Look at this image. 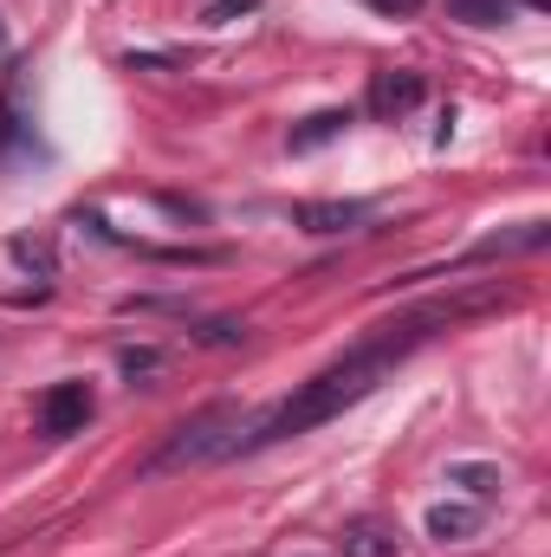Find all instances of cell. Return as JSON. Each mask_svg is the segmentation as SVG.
<instances>
[{
    "label": "cell",
    "instance_id": "cell-1",
    "mask_svg": "<svg viewBox=\"0 0 551 557\" xmlns=\"http://www.w3.org/2000/svg\"><path fill=\"white\" fill-rule=\"evenodd\" d=\"M506 305H513V292H506V285H467V292L428 298V305H415V311H403V318H390V324H383V331H370L351 357H338L331 370H318L311 383H298V396H285L279 409H267L260 421H247V428L228 441V460H234V454H260V447H273V441H292V434H311V428L338 421L344 409H357L383 376H396L415 350L428 344V337H441V331H448V324H461V318L506 311Z\"/></svg>",
    "mask_w": 551,
    "mask_h": 557
},
{
    "label": "cell",
    "instance_id": "cell-2",
    "mask_svg": "<svg viewBox=\"0 0 551 557\" xmlns=\"http://www.w3.org/2000/svg\"><path fill=\"white\" fill-rule=\"evenodd\" d=\"M247 428V416L234 409V403H215V409H201V416H188L149 460H143V473L156 480V473H182V467H201V460H228V441Z\"/></svg>",
    "mask_w": 551,
    "mask_h": 557
},
{
    "label": "cell",
    "instance_id": "cell-3",
    "mask_svg": "<svg viewBox=\"0 0 551 557\" xmlns=\"http://www.w3.org/2000/svg\"><path fill=\"white\" fill-rule=\"evenodd\" d=\"M546 240H551L546 221H519L513 234H480V240H474V247H461V253H454L441 273H461V267H487V260H513V253H539Z\"/></svg>",
    "mask_w": 551,
    "mask_h": 557
},
{
    "label": "cell",
    "instance_id": "cell-4",
    "mask_svg": "<svg viewBox=\"0 0 551 557\" xmlns=\"http://www.w3.org/2000/svg\"><path fill=\"white\" fill-rule=\"evenodd\" d=\"M85 421H91V389H85V383H52V389H46V403H39V428H46L52 441L85 434Z\"/></svg>",
    "mask_w": 551,
    "mask_h": 557
},
{
    "label": "cell",
    "instance_id": "cell-5",
    "mask_svg": "<svg viewBox=\"0 0 551 557\" xmlns=\"http://www.w3.org/2000/svg\"><path fill=\"white\" fill-rule=\"evenodd\" d=\"M370 214H377L370 201H292V227L298 234H351Z\"/></svg>",
    "mask_w": 551,
    "mask_h": 557
},
{
    "label": "cell",
    "instance_id": "cell-6",
    "mask_svg": "<svg viewBox=\"0 0 551 557\" xmlns=\"http://www.w3.org/2000/svg\"><path fill=\"white\" fill-rule=\"evenodd\" d=\"M421 72H377L370 78V117H403V111H415L421 104Z\"/></svg>",
    "mask_w": 551,
    "mask_h": 557
},
{
    "label": "cell",
    "instance_id": "cell-7",
    "mask_svg": "<svg viewBox=\"0 0 551 557\" xmlns=\"http://www.w3.org/2000/svg\"><path fill=\"white\" fill-rule=\"evenodd\" d=\"M338 552L344 557H403V532L383 525V519H351L338 532Z\"/></svg>",
    "mask_w": 551,
    "mask_h": 557
},
{
    "label": "cell",
    "instance_id": "cell-8",
    "mask_svg": "<svg viewBox=\"0 0 551 557\" xmlns=\"http://www.w3.org/2000/svg\"><path fill=\"white\" fill-rule=\"evenodd\" d=\"M474 532H480V506H434L428 512V539L434 545H461Z\"/></svg>",
    "mask_w": 551,
    "mask_h": 557
},
{
    "label": "cell",
    "instance_id": "cell-9",
    "mask_svg": "<svg viewBox=\"0 0 551 557\" xmlns=\"http://www.w3.org/2000/svg\"><path fill=\"white\" fill-rule=\"evenodd\" d=\"M448 486H467L474 499H493V493L506 486V473H500L493 460H454V467H448Z\"/></svg>",
    "mask_w": 551,
    "mask_h": 557
},
{
    "label": "cell",
    "instance_id": "cell-10",
    "mask_svg": "<svg viewBox=\"0 0 551 557\" xmlns=\"http://www.w3.org/2000/svg\"><path fill=\"white\" fill-rule=\"evenodd\" d=\"M344 124H351V111H318V117H305L285 143H292V156H305V149H325L331 137H344Z\"/></svg>",
    "mask_w": 551,
    "mask_h": 557
},
{
    "label": "cell",
    "instance_id": "cell-11",
    "mask_svg": "<svg viewBox=\"0 0 551 557\" xmlns=\"http://www.w3.org/2000/svg\"><path fill=\"white\" fill-rule=\"evenodd\" d=\"M118 370H124L131 383H156V376L169 370V350H156V344H124V350H118Z\"/></svg>",
    "mask_w": 551,
    "mask_h": 557
},
{
    "label": "cell",
    "instance_id": "cell-12",
    "mask_svg": "<svg viewBox=\"0 0 551 557\" xmlns=\"http://www.w3.org/2000/svg\"><path fill=\"white\" fill-rule=\"evenodd\" d=\"M188 337H195V344H215V350H234V344H247V324H234V318H201Z\"/></svg>",
    "mask_w": 551,
    "mask_h": 557
},
{
    "label": "cell",
    "instance_id": "cell-13",
    "mask_svg": "<svg viewBox=\"0 0 551 557\" xmlns=\"http://www.w3.org/2000/svg\"><path fill=\"white\" fill-rule=\"evenodd\" d=\"M454 20H467V26H500V20H513V0H454Z\"/></svg>",
    "mask_w": 551,
    "mask_h": 557
},
{
    "label": "cell",
    "instance_id": "cell-14",
    "mask_svg": "<svg viewBox=\"0 0 551 557\" xmlns=\"http://www.w3.org/2000/svg\"><path fill=\"white\" fill-rule=\"evenodd\" d=\"M13 260H20V267H39V273L52 278V247H46V240H13Z\"/></svg>",
    "mask_w": 551,
    "mask_h": 557
},
{
    "label": "cell",
    "instance_id": "cell-15",
    "mask_svg": "<svg viewBox=\"0 0 551 557\" xmlns=\"http://www.w3.org/2000/svg\"><path fill=\"white\" fill-rule=\"evenodd\" d=\"M254 7H260V0H215L201 20H208V26H234V20H241V13H254Z\"/></svg>",
    "mask_w": 551,
    "mask_h": 557
},
{
    "label": "cell",
    "instance_id": "cell-16",
    "mask_svg": "<svg viewBox=\"0 0 551 557\" xmlns=\"http://www.w3.org/2000/svg\"><path fill=\"white\" fill-rule=\"evenodd\" d=\"M364 7H377V13H390V20H396V13H415L421 0H364Z\"/></svg>",
    "mask_w": 551,
    "mask_h": 557
},
{
    "label": "cell",
    "instance_id": "cell-17",
    "mask_svg": "<svg viewBox=\"0 0 551 557\" xmlns=\"http://www.w3.org/2000/svg\"><path fill=\"white\" fill-rule=\"evenodd\" d=\"M0 46H7V26H0Z\"/></svg>",
    "mask_w": 551,
    "mask_h": 557
}]
</instances>
